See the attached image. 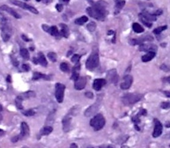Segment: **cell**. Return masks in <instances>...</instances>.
<instances>
[{"label":"cell","instance_id":"83f0119b","mask_svg":"<svg viewBox=\"0 0 170 148\" xmlns=\"http://www.w3.org/2000/svg\"><path fill=\"white\" fill-rule=\"evenodd\" d=\"M132 27H133V30L136 32V33H143L144 32V28L143 26L138 23H134L132 25Z\"/></svg>","mask_w":170,"mask_h":148},{"label":"cell","instance_id":"f1b7e54d","mask_svg":"<svg viewBox=\"0 0 170 148\" xmlns=\"http://www.w3.org/2000/svg\"><path fill=\"white\" fill-rule=\"evenodd\" d=\"M20 96L23 99L32 98V97L35 96V93L33 91H28V92H26V93H23L22 94H20Z\"/></svg>","mask_w":170,"mask_h":148},{"label":"cell","instance_id":"44dd1931","mask_svg":"<svg viewBox=\"0 0 170 148\" xmlns=\"http://www.w3.org/2000/svg\"><path fill=\"white\" fill-rule=\"evenodd\" d=\"M48 33H50V34H51L52 36H54L55 38H57V39H60V37H61L60 33L59 32L57 26H50V28H49V32H48Z\"/></svg>","mask_w":170,"mask_h":148},{"label":"cell","instance_id":"603a6c76","mask_svg":"<svg viewBox=\"0 0 170 148\" xmlns=\"http://www.w3.org/2000/svg\"><path fill=\"white\" fill-rule=\"evenodd\" d=\"M36 59H37L38 64H40L42 66H43V67H46L47 66V60H46V58H45L44 55L42 54V52H39L38 53Z\"/></svg>","mask_w":170,"mask_h":148},{"label":"cell","instance_id":"8992f818","mask_svg":"<svg viewBox=\"0 0 170 148\" xmlns=\"http://www.w3.org/2000/svg\"><path fill=\"white\" fill-rule=\"evenodd\" d=\"M100 102H101V100L98 98V100H97L94 104H92L91 106H90V107H88L84 112L85 116L90 117V116H92V115H94L95 114H97V113H98V108H99Z\"/></svg>","mask_w":170,"mask_h":148},{"label":"cell","instance_id":"30bf717a","mask_svg":"<svg viewBox=\"0 0 170 148\" xmlns=\"http://www.w3.org/2000/svg\"><path fill=\"white\" fill-rule=\"evenodd\" d=\"M132 83H133V77L131 75H126L123 78L122 82L120 83V86L122 90H128L131 86Z\"/></svg>","mask_w":170,"mask_h":148},{"label":"cell","instance_id":"bcb514c9","mask_svg":"<svg viewBox=\"0 0 170 148\" xmlns=\"http://www.w3.org/2000/svg\"><path fill=\"white\" fill-rule=\"evenodd\" d=\"M161 70H163V71H165V72H168V71H169L168 67L166 65H163L161 66Z\"/></svg>","mask_w":170,"mask_h":148},{"label":"cell","instance_id":"d6986e66","mask_svg":"<svg viewBox=\"0 0 170 148\" xmlns=\"http://www.w3.org/2000/svg\"><path fill=\"white\" fill-rule=\"evenodd\" d=\"M51 76L49 75H46V74H42L40 73V72H35L33 74V78L32 79L33 80H38V79H44V80H50L51 79Z\"/></svg>","mask_w":170,"mask_h":148},{"label":"cell","instance_id":"7a4b0ae2","mask_svg":"<svg viewBox=\"0 0 170 148\" xmlns=\"http://www.w3.org/2000/svg\"><path fill=\"white\" fill-rule=\"evenodd\" d=\"M143 98V94L141 93H126L123 97H122V102L124 105L126 106H130L136 103L137 101H139L140 100Z\"/></svg>","mask_w":170,"mask_h":148},{"label":"cell","instance_id":"7dc6e473","mask_svg":"<svg viewBox=\"0 0 170 148\" xmlns=\"http://www.w3.org/2000/svg\"><path fill=\"white\" fill-rule=\"evenodd\" d=\"M146 113H147V112H146L145 109H142V110L138 113V115H139V116H141V115H146Z\"/></svg>","mask_w":170,"mask_h":148},{"label":"cell","instance_id":"ab89813d","mask_svg":"<svg viewBox=\"0 0 170 148\" xmlns=\"http://www.w3.org/2000/svg\"><path fill=\"white\" fill-rule=\"evenodd\" d=\"M21 69H22L24 72H28V71L30 70V67H29V65H28V64H23V65H21Z\"/></svg>","mask_w":170,"mask_h":148},{"label":"cell","instance_id":"52a82bcc","mask_svg":"<svg viewBox=\"0 0 170 148\" xmlns=\"http://www.w3.org/2000/svg\"><path fill=\"white\" fill-rule=\"evenodd\" d=\"M10 2H11L12 4L17 5V6H20V7H21V8L25 9V10H28V11L34 13V14H38V13H39L38 11H37L36 9L34 8V7L31 6V5H28V4H26V3H24V2L18 1V0H11Z\"/></svg>","mask_w":170,"mask_h":148},{"label":"cell","instance_id":"d590c367","mask_svg":"<svg viewBox=\"0 0 170 148\" xmlns=\"http://www.w3.org/2000/svg\"><path fill=\"white\" fill-rule=\"evenodd\" d=\"M96 26H97V25H96L95 22H91V23H89L87 25V29L89 31H91V32H93L96 29Z\"/></svg>","mask_w":170,"mask_h":148},{"label":"cell","instance_id":"9f6ffc18","mask_svg":"<svg viewBox=\"0 0 170 148\" xmlns=\"http://www.w3.org/2000/svg\"><path fill=\"white\" fill-rule=\"evenodd\" d=\"M4 134H5V132L2 131V130H0V136H3Z\"/></svg>","mask_w":170,"mask_h":148},{"label":"cell","instance_id":"836d02e7","mask_svg":"<svg viewBox=\"0 0 170 148\" xmlns=\"http://www.w3.org/2000/svg\"><path fill=\"white\" fill-rule=\"evenodd\" d=\"M167 28H168V26H159V27H157L156 29H154V30H153V33H155V34H160V33H161L162 31L166 30Z\"/></svg>","mask_w":170,"mask_h":148},{"label":"cell","instance_id":"680465c9","mask_svg":"<svg viewBox=\"0 0 170 148\" xmlns=\"http://www.w3.org/2000/svg\"><path fill=\"white\" fill-rule=\"evenodd\" d=\"M2 110H3V107H2V106H1V104H0V112H1Z\"/></svg>","mask_w":170,"mask_h":148},{"label":"cell","instance_id":"11a10c76","mask_svg":"<svg viewBox=\"0 0 170 148\" xmlns=\"http://www.w3.org/2000/svg\"><path fill=\"white\" fill-rule=\"evenodd\" d=\"M33 62H34L35 64L36 65V64H38V62H37V59H36V58H34V60H33Z\"/></svg>","mask_w":170,"mask_h":148},{"label":"cell","instance_id":"6da1fadb","mask_svg":"<svg viewBox=\"0 0 170 148\" xmlns=\"http://www.w3.org/2000/svg\"><path fill=\"white\" fill-rule=\"evenodd\" d=\"M106 7H107V4L104 0H100L95 3L91 7L87 8V13L91 18L103 21L105 19L106 15L108 13Z\"/></svg>","mask_w":170,"mask_h":148},{"label":"cell","instance_id":"4dcf8cb0","mask_svg":"<svg viewBox=\"0 0 170 148\" xmlns=\"http://www.w3.org/2000/svg\"><path fill=\"white\" fill-rule=\"evenodd\" d=\"M20 56L24 59H28L29 58V53H28V49H20Z\"/></svg>","mask_w":170,"mask_h":148},{"label":"cell","instance_id":"ac0fdd59","mask_svg":"<svg viewBox=\"0 0 170 148\" xmlns=\"http://www.w3.org/2000/svg\"><path fill=\"white\" fill-rule=\"evenodd\" d=\"M0 9L2 10V11H5V12H8L10 13L12 16H13L14 18H16V19H20V14L18 13L16 11H14L13 8H11V7H9L7 5H2Z\"/></svg>","mask_w":170,"mask_h":148},{"label":"cell","instance_id":"2e32d148","mask_svg":"<svg viewBox=\"0 0 170 148\" xmlns=\"http://www.w3.org/2000/svg\"><path fill=\"white\" fill-rule=\"evenodd\" d=\"M105 84H106V80L105 79H97L94 80L93 88L96 91H100Z\"/></svg>","mask_w":170,"mask_h":148},{"label":"cell","instance_id":"8d00e7d4","mask_svg":"<svg viewBox=\"0 0 170 148\" xmlns=\"http://www.w3.org/2000/svg\"><path fill=\"white\" fill-rule=\"evenodd\" d=\"M139 19H140V20L143 22V24L145 25L147 27H152V26H153V23H152V22H150V21L146 20V19H144V18H142V17H139Z\"/></svg>","mask_w":170,"mask_h":148},{"label":"cell","instance_id":"5b68a950","mask_svg":"<svg viewBox=\"0 0 170 148\" xmlns=\"http://www.w3.org/2000/svg\"><path fill=\"white\" fill-rule=\"evenodd\" d=\"M65 89H66V86L61 83H57L55 85V98L60 103H61L64 100Z\"/></svg>","mask_w":170,"mask_h":148},{"label":"cell","instance_id":"9a60e30c","mask_svg":"<svg viewBox=\"0 0 170 148\" xmlns=\"http://www.w3.org/2000/svg\"><path fill=\"white\" fill-rule=\"evenodd\" d=\"M62 125H63V131L68 132L71 129V117L67 115L62 120Z\"/></svg>","mask_w":170,"mask_h":148},{"label":"cell","instance_id":"91938a15","mask_svg":"<svg viewBox=\"0 0 170 148\" xmlns=\"http://www.w3.org/2000/svg\"><path fill=\"white\" fill-rule=\"evenodd\" d=\"M87 1H89L90 3H93V0H87Z\"/></svg>","mask_w":170,"mask_h":148},{"label":"cell","instance_id":"d4e9b609","mask_svg":"<svg viewBox=\"0 0 170 148\" xmlns=\"http://www.w3.org/2000/svg\"><path fill=\"white\" fill-rule=\"evenodd\" d=\"M124 5H125L124 0H115V8H116L115 13H118V12H120L121 9L123 8Z\"/></svg>","mask_w":170,"mask_h":148},{"label":"cell","instance_id":"1f68e13d","mask_svg":"<svg viewBox=\"0 0 170 148\" xmlns=\"http://www.w3.org/2000/svg\"><path fill=\"white\" fill-rule=\"evenodd\" d=\"M7 24H9L8 19L5 16L4 14L0 13V25H1V26H4V25H7Z\"/></svg>","mask_w":170,"mask_h":148},{"label":"cell","instance_id":"e0dca14e","mask_svg":"<svg viewBox=\"0 0 170 148\" xmlns=\"http://www.w3.org/2000/svg\"><path fill=\"white\" fill-rule=\"evenodd\" d=\"M139 50L140 51H146V52H149V51H154L156 52L157 50V46L154 45V44H141L140 47H139Z\"/></svg>","mask_w":170,"mask_h":148},{"label":"cell","instance_id":"db71d44e","mask_svg":"<svg viewBox=\"0 0 170 148\" xmlns=\"http://www.w3.org/2000/svg\"><path fill=\"white\" fill-rule=\"evenodd\" d=\"M60 1H61L62 3H66V4H68L69 2V0H60Z\"/></svg>","mask_w":170,"mask_h":148},{"label":"cell","instance_id":"7402d4cb","mask_svg":"<svg viewBox=\"0 0 170 148\" xmlns=\"http://www.w3.org/2000/svg\"><path fill=\"white\" fill-rule=\"evenodd\" d=\"M155 56H156V52H154V51H149V52H147L146 55L142 57V61L145 62V63L149 62V61L153 60V58H155Z\"/></svg>","mask_w":170,"mask_h":148},{"label":"cell","instance_id":"9c48e42d","mask_svg":"<svg viewBox=\"0 0 170 148\" xmlns=\"http://www.w3.org/2000/svg\"><path fill=\"white\" fill-rule=\"evenodd\" d=\"M119 79V76L117 73V71L115 69H112L110 71L107 72L106 73V82L108 81L109 83H113V84H116L117 81Z\"/></svg>","mask_w":170,"mask_h":148},{"label":"cell","instance_id":"8fae6325","mask_svg":"<svg viewBox=\"0 0 170 148\" xmlns=\"http://www.w3.org/2000/svg\"><path fill=\"white\" fill-rule=\"evenodd\" d=\"M154 130H153V138H158L161 135L162 131H163V125L162 123L158 120V119H154Z\"/></svg>","mask_w":170,"mask_h":148},{"label":"cell","instance_id":"f5cc1de1","mask_svg":"<svg viewBox=\"0 0 170 148\" xmlns=\"http://www.w3.org/2000/svg\"><path fill=\"white\" fill-rule=\"evenodd\" d=\"M6 80H7L8 82H11V81H12V80H11V76H10V75L7 76V78H6Z\"/></svg>","mask_w":170,"mask_h":148},{"label":"cell","instance_id":"3957f363","mask_svg":"<svg viewBox=\"0 0 170 148\" xmlns=\"http://www.w3.org/2000/svg\"><path fill=\"white\" fill-rule=\"evenodd\" d=\"M90 124L95 131H100L105 124V119L102 114H97L96 115H94L93 118L91 120Z\"/></svg>","mask_w":170,"mask_h":148},{"label":"cell","instance_id":"7c38bea8","mask_svg":"<svg viewBox=\"0 0 170 148\" xmlns=\"http://www.w3.org/2000/svg\"><path fill=\"white\" fill-rule=\"evenodd\" d=\"M153 41V38L151 35H145L143 37H140L138 39H132L130 40V44L131 45H141L145 43V41Z\"/></svg>","mask_w":170,"mask_h":148},{"label":"cell","instance_id":"cb8c5ba5","mask_svg":"<svg viewBox=\"0 0 170 148\" xmlns=\"http://www.w3.org/2000/svg\"><path fill=\"white\" fill-rule=\"evenodd\" d=\"M60 27H61V30H60V35L65 37V38H68L69 36V29H68V26L66 24H60Z\"/></svg>","mask_w":170,"mask_h":148},{"label":"cell","instance_id":"277c9868","mask_svg":"<svg viewBox=\"0 0 170 148\" xmlns=\"http://www.w3.org/2000/svg\"><path fill=\"white\" fill-rule=\"evenodd\" d=\"M98 65H99V56L97 52L92 53L86 62V67L90 71H94Z\"/></svg>","mask_w":170,"mask_h":148},{"label":"cell","instance_id":"60d3db41","mask_svg":"<svg viewBox=\"0 0 170 148\" xmlns=\"http://www.w3.org/2000/svg\"><path fill=\"white\" fill-rule=\"evenodd\" d=\"M161 107V108H168V107H170V103L168 101H167V102H162Z\"/></svg>","mask_w":170,"mask_h":148},{"label":"cell","instance_id":"74e56055","mask_svg":"<svg viewBox=\"0 0 170 148\" xmlns=\"http://www.w3.org/2000/svg\"><path fill=\"white\" fill-rule=\"evenodd\" d=\"M80 58H81V56H80V55L75 54V55L71 58V61H72L73 63H75V64H77V63H79V61H80Z\"/></svg>","mask_w":170,"mask_h":148},{"label":"cell","instance_id":"7bdbcfd3","mask_svg":"<svg viewBox=\"0 0 170 148\" xmlns=\"http://www.w3.org/2000/svg\"><path fill=\"white\" fill-rule=\"evenodd\" d=\"M42 28L43 29V31H45V32H49V28H50V26H47V25H42Z\"/></svg>","mask_w":170,"mask_h":148},{"label":"cell","instance_id":"f6af8a7d","mask_svg":"<svg viewBox=\"0 0 170 148\" xmlns=\"http://www.w3.org/2000/svg\"><path fill=\"white\" fill-rule=\"evenodd\" d=\"M12 61H13V65L18 66V65H19V62H18L16 58H13V57H12Z\"/></svg>","mask_w":170,"mask_h":148},{"label":"cell","instance_id":"681fc988","mask_svg":"<svg viewBox=\"0 0 170 148\" xmlns=\"http://www.w3.org/2000/svg\"><path fill=\"white\" fill-rule=\"evenodd\" d=\"M162 13V11L161 10H159V11H157V12H155L153 14L155 15V16H159V15H161Z\"/></svg>","mask_w":170,"mask_h":148},{"label":"cell","instance_id":"f35d334b","mask_svg":"<svg viewBox=\"0 0 170 148\" xmlns=\"http://www.w3.org/2000/svg\"><path fill=\"white\" fill-rule=\"evenodd\" d=\"M35 114V112L34 109H28V110H26L23 112V115L25 116H32Z\"/></svg>","mask_w":170,"mask_h":148},{"label":"cell","instance_id":"4316f807","mask_svg":"<svg viewBox=\"0 0 170 148\" xmlns=\"http://www.w3.org/2000/svg\"><path fill=\"white\" fill-rule=\"evenodd\" d=\"M86 22H88V17L87 16H83L81 18H78L75 20V23L79 26H82V25H84Z\"/></svg>","mask_w":170,"mask_h":148},{"label":"cell","instance_id":"c3c4849f","mask_svg":"<svg viewBox=\"0 0 170 148\" xmlns=\"http://www.w3.org/2000/svg\"><path fill=\"white\" fill-rule=\"evenodd\" d=\"M18 140H20V138H19V136H16V137L12 139V142L13 143H16V142H18Z\"/></svg>","mask_w":170,"mask_h":148},{"label":"cell","instance_id":"f546056e","mask_svg":"<svg viewBox=\"0 0 170 148\" xmlns=\"http://www.w3.org/2000/svg\"><path fill=\"white\" fill-rule=\"evenodd\" d=\"M22 101H23V98L19 95L17 96V98L15 100V104H16V107H17L18 109H22Z\"/></svg>","mask_w":170,"mask_h":148},{"label":"cell","instance_id":"d6a6232c","mask_svg":"<svg viewBox=\"0 0 170 148\" xmlns=\"http://www.w3.org/2000/svg\"><path fill=\"white\" fill-rule=\"evenodd\" d=\"M57 54L55 53V52H49L48 53V58L50 59V61L51 62H53V63H55L56 61H57Z\"/></svg>","mask_w":170,"mask_h":148},{"label":"cell","instance_id":"6f0895ef","mask_svg":"<svg viewBox=\"0 0 170 148\" xmlns=\"http://www.w3.org/2000/svg\"><path fill=\"white\" fill-rule=\"evenodd\" d=\"M71 147H77V146L76 144H72V145H71Z\"/></svg>","mask_w":170,"mask_h":148},{"label":"cell","instance_id":"484cf974","mask_svg":"<svg viewBox=\"0 0 170 148\" xmlns=\"http://www.w3.org/2000/svg\"><path fill=\"white\" fill-rule=\"evenodd\" d=\"M52 131H53V129H52L51 126H44L42 130H41V132H40V135H42V136H47L50 133H51Z\"/></svg>","mask_w":170,"mask_h":148},{"label":"cell","instance_id":"94428289","mask_svg":"<svg viewBox=\"0 0 170 148\" xmlns=\"http://www.w3.org/2000/svg\"><path fill=\"white\" fill-rule=\"evenodd\" d=\"M2 118H3V117H2V115H0V122H1V121H2Z\"/></svg>","mask_w":170,"mask_h":148},{"label":"cell","instance_id":"b9f144b4","mask_svg":"<svg viewBox=\"0 0 170 148\" xmlns=\"http://www.w3.org/2000/svg\"><path fill=\"white\" fill-rule=\"evenodd\" d=\"M85 96H86L87 98L92 99L93 98V93H91V92H86V93H85Z\"/></svg>","mask_w":170,"mask_h":148},{"label":"cell","instance_id":"6125c7cd","mask_svg":"<svg viewBox=\"0 0 170 148\" xmlns=\"http://www.w3.org/2000/svg\"><path fill=\"white\" fill-rule=\"evenodd\" d=\"M36 1H37V2H40V1H41V0H36Z\"/></svg>","mask_w":170,"mask_h":148},{"label":"cell","instance_id":"ee69618b","mask_svg":"<svg viewBox=\"0 0 170 148\" xmlns=\"http://www.w3.org/2000/svg\"><path fill=\"white\" fill-rule=\"evenodd\" d=\"M56 9H57V11L58 12H61L62 10H63V5H60V4H58V5H56Z\"/></svg>","mask_w":170,"mask_h":148},{"label":"cell","instance_id":"be15d7a7","mask_svg":"<svg viewBox=\"0 0 170 148\" xmlns=\"http://www.w3.org/2000/svg\"><path fill=\"white\" fill-rule=\"evenodd\" d=\"M25 1H29V0H25Z\"/></svg>","mask_w":170,"mask_h":148},{"label":"cell","instance_id":"e575fe53","mask_svg":"<svg viewBox=\"0 0 170 148\" xmlns=\"http://www.w3.org/2000/svg\"><path fill=\"white\" fill-rule=\"evenodd\" d=\"M60 70L64 72H69V65H68L67 63H61L60 66Z\"/></svg>","mask_w":170,"mask_h":148},{"label":"cell","instance_id":"f907efd6","mask_svg":"<svg viewBox=\"0 0 170 148\" xmlns=\"http://www.w3.org/2000/svg\"><path fill=\"white\" fill-rule=\"evenodd\" d=\"M164 93V94L168 97V98H169L170 97V93L168 92V91H165V92H163Z\"/></svg>","mask_w":170,"mask_h":148},{"label":"cell","instance_id":"4fadbf2b","mask_svg":"<svg viewBox=\"0 0 170 148\" xmlns=\"http://www.w3.org/2000/svg\"><path fill=\"white\" fill-rule=\"evenodd\" d=\"M29 126L25 123H21L20 124V134L19 135V138L20 139H26L27 137L29 136Z\"/></svg>","mask_w":170,"mask_h":148},{"label":"cell","instance_id":"ba28073f","mask_svg":"<svg viewBox=\"0 0 170 148\" xmlns=\"http://www.w3.org/2000/svg\"><path fill=\"white\" fill-rule=\"evenodd\" d=\"M11 34H12V27L10 24L1 26V35L3 41L6 42L8 41L11 38Z\"/></svg>","mask_w":170,"mask_h":148},{"label":"cell","instance_id":"816d5d0a","mask_svg":"<svg viewBox=\"0 0 170 148\" xmlns=\"http://www.w3.org/2000/svg\"><path fill=\"white\" fill-rule=\"evenodd\" d=\"M21 38H22V39H23V40H24V41H30V40H29L28 38H27V37H26V35H24V34H22V35H21Z\"/></svg>","mask_w":170,"mask_h":148},{"label":"cell","instance_id":"5bb4252c","mask_svg":"<svg viewBox=\"0 0 170 148\" xmlns=\"http://www.w3.org/2000/svg\"><path fill=\"white\" fill-rule=\"evenodd\" d=\"M87 79L84 77H78L75 80V88L76 90H83L86 86Z\"/></svg>","mask_w":170,"mask_h":148},{"label":"cell","instance_id":"ffe728a7","mask_svg":"<svg viewBox=\"0 0 170 148\" xmlns=\"http://www.w3.org/2000/svg\"><path fill=\"white\" fill-rule=\"evenodd\" d=\"M139 17H142L144 18L145 19L150 21V22H153V21H155L157 19V17L155 16L154 14H152V13H149L147 12H143L139 14Z\"/></svg>","mask_w":170,"mask_h":148}]
</instances>
